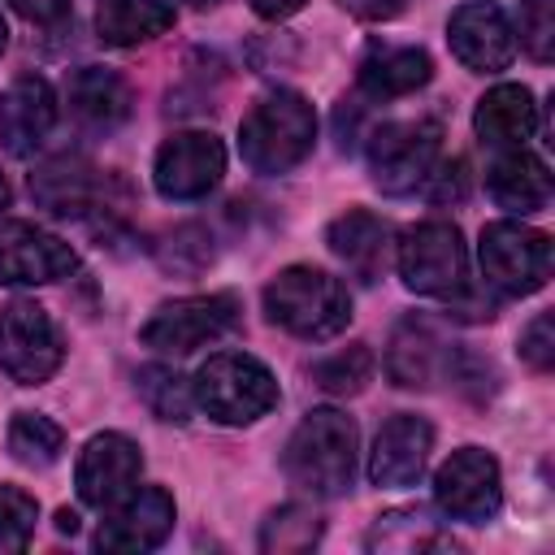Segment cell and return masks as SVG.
Segmentation results:
<instances>
[{
  "instance_id": "6da1fadb",
  "label": "cell",
  "mask_w": 555,
  "mask_h": 555,
  "mask_svg": "<svg viewBox=\"0 0 555 555\" xmlns=\"http://www.w3.org/2000/svg\"><path fill=\"white\" fill-rule=\"evenodd\" d=\"M291 486L312 499H334L351 490L356 477V421L338 408H312L282 451Z\"/></svg>"
},
{
  "instance_id": "7a4b0ae2",
  "label": "cell",
  "mask_w": 555,
  "mask_h": 555,
  "mask_svg": "<svg viewBox=\"0 0 555 555\" xmlns=\"http://www.w3.org/2000/svg\"><path fill=\"white\" fill-rule=\"evenodd\" d=\"M264 312L286 334L321 343V338H334L347 330L351 295L334 273L312 269V264H291L264 286Z\"/></svg>"
},
{
  "instance_id": "3957f363",
  "label": "cell",
  "mask_w": 555,
  "mask_h": 555,
  "mask_svg": "<svg viewBox=\"0 0 555 555\" xmlns=\"http://www.w3.org/2000/svg\"><path fill=\"white\" fill-rule=\"evenodd\" d=\"M317 139V113L299 91H269L238 126V152L256 173H291Z\"/></svg>"
},
{
  "instance_id": "277c9868",
  "label": "cell",
  "mask_w": 555,
  "mask_h": 555,
  "mask_svg": "<svg viewBox=\"0 0 555 555\" xmlns=\"http://www.w3.org/2000/svg\"><path fill=\"white\" fill-rule=\"evenodd\" d=\"M191 395L221 425H251V421H260L264 412L278 408L273 373L247 351L208 356L191 377Z\"/></svg>"
},
{
  "instance_id": "5b68a950",
  "label": "cell",
  "mask_w": 555,
  "mask_h": 555,
  "mask_svg": "<svg viewBox=\"0 0 555 555\" xmlns=\"http://www.w3.org/2000/svg\"><path fill=\"white\" fill-rule=\"evenodd\" d=\"M395 264L408 291L434 299H460L468 282V247L455 221H421L395 243Z\"/></svg>"
},
{
  "instance_id": "8992f818",
  "label": "cell",
  "mask_w": 555,
  "mask_h": 555,
  "mask_svg": "<svg viewBox=\"0 0 555 555\" xmlns=\"http://www.w3.org/2000/svg\"><path fill=\"white\" fill-rule=\"evenodd\" d=\"M477 256H481L486 282H490L499 295L520 299V295H533V291L546 286L555 247H551V234H542V230H533V225H520V221H490V225L481 230Z\"/></svg>"
},
{
  "instance_id": "52a82bcc",
  "label": "cell",
  "mask_w": 555,
  "mask_h": 555,
  "mask_svg": "<svg viewBox=\"0 0 555 555\" xmlns=\"http://www.w3.org/2000/svg\"><path fill=\"white\" fill-rule=\"evenodd\" d=\"M65 360V343L48 308L35 299H9L0 308V369L17 386H43Z\"/></svg>"
},
{
  "instance_id": "ba28073f",
  "label": "cell",
  "mask_w": 555,
  "mask_h": 555,
  "mask_svg": "<svg viewBox=\"0 0 555 555\" xmlns=\"http://www.w3.org/2000/svg\"><path fill=\"white\" fill-rule=\"evenodd\" d=\"M442 130L438 121H386L369 134V173L373 186L386 195H408L425 186L429 169L438 165Z\"/></svg>"
},
{
  "instance_id": "9c48e42d",
  "label": "cell",
  "mask_w": 555,
  "mask_h": 555,
  "mask_svg": "<svg viewBox=\"0 0 555 555\" xmlns=\"http://www.w3.org/2000/svg\"><path fill=\"white\" fill-rule=\"evenodd\" d=\"M238 321V299L234 295H186L173 304H160L147 325L139 330L143 347L165 351V356H186L204 343H217L225 330Z\"/></svg>"
},
{
  "instance_id": "30bf717a",
  "label": "cell",
  "mask_w": 555,
  "mask_h": 555,
  "mask_svg": "<svg viewBox=\"0 0 555 555\" xmlns=\"http://www.w3.org/2000/svg\"><path fill=\"white\" fill-rule=\"evenodd\" d=\"M434 503L464 525H486L499 516L503 507V481H499V464L490 451L481 447H460L442 460V468L434 473Z\"/></svg>"
},
{
  "instance_id": "8fae6325",
  "label": "cell",
  "mask_w": 555,
  "mask_h": 555,
  "mask_svg": "<svg viewBox=\"0 0 555 555\" xmlns=\"http://www.w3.org/2000/svg\"><path fill=\"white\" fill-rule=\"evenodd\" d=\"M225 173V147L212 130H178L160 143L152 182L165 199H204Z\"/></svg>"
},
{
  "instance_id": "7c38bea8",
  "label": "cell",
  "mask_w": 555,
  "mask_h": 555,
  "mask_svg": "<svg viewBox=\"0 0 555 555\" xmlns=\"http://www.w3.org/2000/svg\"><path fill=\"white\" fill-rule=\"evenodd\" d=\"M78 269V256L65 238L35 221H0V282L9 286H48Z\"/></svg>"
},
{
  "instance_id": "4fadbf2b",
  "label": "cell",
  "mask_w": 555,
  "mask_h": 555,
  "mask_svg": "<svg viewBox=\"0 0 555 555\" xmlns=\"http://www.w3.org/2000/svg\"><path fill=\"white\" fill-rule=\"evenodd\" d=\"M447 43L460 65L473 74H499L516 56V30L512 17L494 0H464L447 22Z\"/></svg>"
},
{
  "instance_id": "5bb4252c",
  "label": "cell",
  "mask_w": 555,
  "mask_h": 555,
  "mask_svg": "<svg viewBox=\"0 0 555 555\" xmlns=\"http://www.w3.org/2000/svg\"><path fill=\"white\" fill-rule=\"evenodd\" d=\"M139 473H143V455L126 434H95L78 455L74 486L87 507L108 512L139 486Z\"/></svg>"
},
{
  "instance_id": "9a60e30c",
  "label": "cell",
  "mask_w": 555,
  "mask_h": 555,
  "mask_svg": "<svg viewBox=\"0 0 555 555\" xmlns=\"http://www.w3.org/2000/svg\"><path fill=\"white\" fill-rule=\"evenodd\" d=\"M173 529V499L160 486L130 490L117 507H108V520L95 533L100 551H152Z\"/></svg>"
},
{
  "instance_id": "2e32d148",
  "label": "cell",
  "mask_w": 555,
  "mask_h": 555,
  "mask_svg": "<svg viewBox=\"0 0 555 555\" xmlns=\"http://www.w3.org/2000/svg\"><path fill=\"white\" fill-rule=\"evenodd\" d=\"M429 447H434V429L429 421L412 416V412H399L390 416L377 438H373V451H369V481L373 486H386V490H399V486H412L425 464H429Z\"/></svg>"
},
{
  "instance_id": "e0dca14e",
  "label": "cell",
  "mask_w": 555,
  "mask_h": 555,
  "mask_svg": "<svg viewBox=\"0 0 555 555\" xmlns=\"http://www.w3.org/2000/svg\"><path fill=\"white\" fill-rule=\"evenodd\" d=\"M56 126V91L39 74H22L0 95V143L9 156H30Z\"/></svg>"
},
{
  "instance_id": "ac0fdd59",
  "label": "cell",
  "mask_w": 555,
  "mask_h": 555,
  "mask_svg": "<svg viewBox=\"0 0 555 555\" xmlns=\"http://www.w3.org/2000/svg\"><path fill=\"white\" fill-rule=\"evenodd\" d=\"M65 104L74 113V121L91 134H108L117 130L126 117H130V82L117 74V69H104V65H78L65 82Z\"/></svg>"
},
{
  "instance_id": "d6986e66",
  "label": "cell",
  "mask_w": 555,
  "mask_h": 555,
  "mask_svg": "<svg viewBox=\"0 0 555 555\" xmlns=\"http://www.w3.org/2000/svg\"><path fill=\"white\" fill-rule=\"evenodd\" d=\"M429 78H434V61L425 48H412V43H373L356 65V87L369 100L412 95Z\"/></svg>"
},
{
  "instance_id": "ffe728a7",
  "label": "cell",
  "mask_w": 555,
  "mask_h": 555,
  "mask_svg": "<svg viewBox=\"0 0 555 555\" xmlns=\"http://www.w3.org/2000/svg\"><path fill=\"white\" fill-rule=\"evenodd\" d=\"M473 130L486 147L494 152H507V147H525L538 130V104H533V91L520 87V82H499L490 87L481 100H477V113H473Z\"/></svg>"
},
{
  "instance_id": "44dd1931",
  "label": "cell",
  "mask_w": 555,
  "mask_h": 555,
  "mask_svg": "<svg viewBox=\"0 0 555 555\" xmlns=\"http://www.w3.org/2000/svg\"><path fill=\"white\" fill-rule=\"evenodd\" d=\"M447 364H451V351L425 317H408L395 325L390 347H386V373L395 386H403V390L434 386Z\"/></svg>"
},
{
  "instance_id": "7402d4cb",
  "label": "cell",
  "mask_w": 555,
  "mask_h": 555,
  "mask_svg": "<svg viewBox=\"0 0 555 555\" xmlns=\"http://www.w3.org/2000/svg\"><path fill=\"white\" fill-rule=\"evenodd\" d=\"M486 191H490V199H494L499 208L529 217V212H542V208L551 204V169H546V160H538L533 152L507 147V152H499V156L490 160V169H486Z\"/></svg>"
},
{
  "instance_id": "603a6c76",
  "label": "cell",
  "mask_w": 555,
  "mask_h": 555,
  "mask_svg": "<svg viewBox=\"0 0 555 555\" xmlns=\"http://www.w3.org/2000/svg\"><path fill=\"white\" fill-rule=\"evenodd\" d=\"M325 243L360 282H377L390 260V221H382L364 208H347L343 217L330 221Z\"/></svg>"
},
{
  "instance_id": "cb8c5ba5",
  "label": "cell",
  "mask_w": 555,
  "mask_h": 555,
  "mask_svg": "<svg viewBox=\"0 0 555 555\" xmlns=\"http://www.w3.org/2000/svg\"><path fill=\"white\" fill-rule=\"evenodd\" d=\"M30 195L52 217H82L100 204V173L82 156H52L30 173Z\"/></svg>"
},
{
  "instance_id": "d4e9b609",
  "label": "cell",
  "mask_w": 555,
  "mask_h": 555,
  "mask_svg": "<svg viewBox=\"0 0 555 555\" xmlns=\"http://www.w3.org/2000/svg\"><path fill=\"white\" fill-rule=\"evenodd\" d=\"M173 26L169 0H100L95 30L108 48H139Z\"/></svg>"
},
{
  "instance_id": "484cf974",
  "label": "cell",
  "mask_w": 555,
  "mask_h": 555,
  "mask_svg": "<svg viewBox=\"0 0 555 555\" xmlns=\"http://www.w3.org/2000/svg\"><path fill=\"white\" fill-rule=\"evenodd\" d=\"M373 551H434V546H451L460 551L455 538H442L434 529V516L425 507H395L386 516H377L373 533H369Z\"/></svg>"
},
{
  "instance_id": "4316f807",
  "label": "cell",
  "mask_w": 555,
  "mask_h": 555,
  "mask_svg": "<svg viewBox=\"0 0 555 555\" xmlns=\"http://www.w3.org/2000/svg\"><path fill=\"white\" fill-rule=\"evenodd\" d=\"M134 390L139 399L147 403V412L156 421H169V425H186L191 421V408H195V395H191V382L178 377L169 364H147L134 373Z\"/></svg>"
},
{
  "instance_id": "83f0119b",
  "label": "cell",
  "mask_w": 555,
  "mask_h": 555,
  "mask_svg": "<svg viewBox=\"0 0 555 555\" xmlns=\"http://www.w3.org/2000/svg\"><path fill=\"white\" fill-rule=\"evenodd\" d=\"M9 451L26 468H48L65 451V429L43 412H17L9 425Z\"/></svg>"
},
{
  "instance_id": "f1b7e54d",
  "label": "cell",
  "mask_w": 555,
  "mask_h": 555,
  "mask_svg": "<svg viewBox=\"0 0 555 555\" xmlns=\"http://www.w3.org/2000/svg\"><path fill=\"white\" fill-rule=\"evenodd\" d=\"M317 538H321V516L312 507H304V503H286V507H278L264 520L260 551H269V555H295V551L317 546Z\"/></svg>"
},
{
  "instance_id": "f546056e",
  "label": "cell",
  "mask_w": 555,
  "mask_h": 555,
  "mask_svg": "<svg viewBox=\"0 0 555 555\" xmlns=\"http://www.w3.org/2000/svg\"><path fill=\"white\" fill-rule=\"evenodd\" d=\"M312 382L330 395H360L373 382V351L364 343H351L325 360L312 364Z\"/></svg>"
},
{
  "instance_id": "4dcf8cb0",
  "label": "cell",
  "mask_w": 555,
  "mask_h": 555,
  "mask_svg": "<svg viewBox=\"0 0 555 555\" xmlns=\"http://www.w3.org/2000/svg\"><path fill=\"white\" fill-rule=\"evenodd\" d=\"M39 520V503L22 486H0V555L26 551Z\"/></svg>"
},
{
  "instance_id": "1f68e13d",
  "label": "cell",
  "mask_w": 555,
  "mask_h": 555,
  "mask_svg": "<svg viewBox=\"0 0 555 555\" xmlns=\"http://www.w3.org/2000/svg\"><path fill=\"white\" fill-rule=\"evenodd\" d=\"M516 39L533 61H551L555 56V9L551 0H525L516 13Z\"/></svg>"
},
{
  "instance_id": "d6a6232c",
  "label": "cell",
  "mask_w": 555,
  "mask_h": 555,
  "mask_svg": "<svg viewBox=\"0 0 555 555\" xmlns=\"http://www.w3.org/2000/svg\"><path fill=\"white\" fill-rule=\"evenodd\" d=\"M520 360L529 369H538V373H546L555 364V321H551V312H542V317H533L525 325V334H520Z\"/></svg>"
},
{
  "instance_id": "836d02e7",
  "label": "cell",
  "mask_w": 555,
  "mask_h": 555,
  "mask_svg": "<svg viewBox=\"0 0 555 555\" xmlns=\"http://www.w3.org/2000/svg\"><path fill=\"white\" fill-rule=\"evenodd\" d=\"M26 22H35V26H56V22H65L69 17V0H9Z\"/></svg>"
},
{
  "instance_id": "e575fe53",
  "label": "cell",
  "mask_w": 555,
  "mask_h": 555,
  "mask_svg": "<svg viewBox=\"0 0 555 555\" xmlns=\"http://www.w3.org/2000/svg\"><path fill=\"white\" fill-rule=\"evenodd\" d=\"M351 17H360V22H390V17H399L412 0H338Z\"/></svg>"
},
{
  "instance_id": "d590c367",
  "label": "cell",
  "mask_w": 555,
  "mask_h": 555,
  "mask_svg": "<svg viewBox=\"0 0 555 555\" xmlns=\"http://www.w3.org/2000/svg\"><path fill=\"white\" fill-rule=\"evenodd\" d=\"M425 182H434V199H438V204H442L447 195H460V191H464V160H451V165H434Z\"/></svg>"
},
{
  "instance_id": "8d00e7d4",
  "label": "cell",
  "mask_w": 555,
  "mask_h": 555,
  "mask_svg": "<svg viewBox=\"0 0 555 555\" xmlns=\"http://www.w3.org/2000/svg\"><path fill=\"white\" fill-rule=\"evenodd\" d=\"M308 0H251V9L264 17V22H282V17H291V13H299Z\"/></svg>"
},
{
  "instance_id": "74e56055",
  "label": "cell",
  "mask_w": 555,
  "mask_h": 555,
  "mask_svg": "<svg viewBox=\"0 0 555 555\" xmlns=\"http://www.w3.org/2000/svg\"><path fill=\"white\" fill-rule=\"evenodd\" d=\"M56 529H61V533H74V529H78V516H74V512H56Z\"/></svg>"
},
{
  "instance_id": "f35d334b",
  "label": "cell",
  "mask_w": 555,
  "mask_h": 555,
  "mask_svg": "<svg viewBox=\"0 0 555 555\" xmlns=\"http://www.w3.org/2000/svg\"><path fill=\"white\" fill-rule=\"evenodd\" d=\"M4 204H9V182L0 178V208H4Z\"/></svg>"
},
{
  "instance_id": "ab89813d",
  "label": "cell",
  "mask_w": 555,
  "mask_h": 555,
  "mask_svg": "<svg viewBox=\"0 0 555 555\" xmlns=\"http://www.w3.org/2000/svg\"><path fill=\"white\" fill-rule=\"evenodd\" d=\"M186 4H191V9H212L217 0H186Z\"/></svg>"
},
{
  "instance_id": "60d3db41",
  "label": "cell",
  "mask_w": 555,
  "mask_h": 555,
  "mask_svg": "<svg viewBox=\"0 0 555 555\" xmlns=\"http://www.w3.org/2000/svg\"><path fill=\"white\" fill-rule=\"evenodd\" d=\"M4 43H9V26H4V17H0V52H4Z\"/></svg>"
}]
</instances>
